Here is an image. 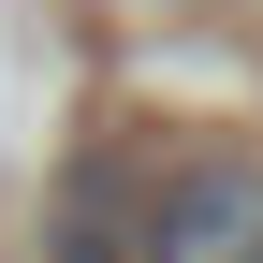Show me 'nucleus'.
Wrapping results in <instances>:
<instances>
[{
  "instance_id": "1",
  "label": "nucleus",
  "mask_w": 263,
  "mask_h": 263,
  "mask_svg": "<svg viewBox=\"0 0 263 263\" xmlns=\"http://www.w3.org/2000/svg\"><path fill=\"white\" fill-rule=\"evenodd\" d=\"M132 249L146 263H263V161L249 146L176 161V176L146 190V219H132Z\"/></svg>"
},
{
  "instance_id": "2",
  "label": "nucleus",
  "mask_w": 263,
  "mask_h": 263,
  "mask_svg": "<svg viewBox=\"0 0 263 263\" xmlns=\"http://www.w3.org/2000/svg\"><path fill=\"white\" fill-rule=\"evenodd\" d=\"M132 219H146V190H117V161H73V190L44 219V263H146Z\"/></svg>"
}]
</instances>
